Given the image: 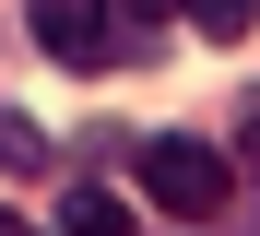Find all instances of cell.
I'll list each match as a JSON object with an SVG mask.
<instances>
[{
	"label": "cell",
	"instance_id": "cell-4",
	"mask_svg": "<svg viewBox=\"0 0 260 236\" xmlns=\"http://www.w3.org/2000/svg\"><path fill=\"white\" fill-rule=\"evenodd\" d=\"M0 177H48V130L0 107Z\"/></svg>",
	"mask_w": 260,
	"mask_h": 236
},
{
	"label": "cell",
	"instance_id": "cell-3",
	"mask_svg": "<svg viewBox=\"0 0 260 236\" xmlns=\"http://www.w3.org/2000/svg\"><path fill=\"white\" fill-rule=\"evenodd\" d=\"M59 236H130V201H118V189H95V177H83L71 201H59Z\"/></svg>",
	"mask_w": 260,
	"mask_h": 236
},
{
	"label": "cell",
	"instance_id": "cell-2",
	"mask_svg": "<svg viewBox=\"0 0 260 236\" xmlns=\"http://www.w3.org/2000/svg\"><path fill=\"white\" fill-rule=\"evenodd\" d=\"M24 24H36V47H48L59 71H107L118 47H130L118 0H24Z\"/></svg>",
	"mask_w": 260,
	"mask_h": 236
},
{
	"label": "cell",
	"instance_id": "cell-1",
	"mask_svg": "<svg viewBox=\"0 0 260 236\" xmlns=\"http://www.w3.org/2000/svg\"><path fill=\"white\" fill-rule=\"evenodd\" d=\"M130 177H142V201L166 224H213V213L237 201V165L213 154V142H189V130H154L142 154H130Z\"/></svg>",
	"mask_w": 260,
	"mask_h": 236
},
{
	"label": "cell",
	"instance_id": "cell-5",
	"mask_svg": "<svg viewBox=\"0 0 260 236\" xmlns=\"http://www.w3.org/2000/svg\"><path fill=\"white\" fill-rule=\"evenodd\" d=\"M189 24H201V36H213V47H237V36H248V24H260V0H189Z\"/></svg>",
	"mask_w": 260,
	"mask_h": 236
},
{
	"label": "cell",
	"instance_id": "cell-7",
	"mask_svg": "<svg viewBox=\"0 0 260 236\" xmlns=\"http://www.w3.org/2000/svg\"><path fill=\"white\" fill-rule=\"evenodd\" d=\"M0 236H24V224H12V213H0Z\"/></svg>",
	"mask_w": 260,
	"mask_h": 236
},
{
	"label": "cell",
	"instance_id": "cell-6",
	"mask_svg": "<svg viewBox=\"0 0 260 236\" xmlns=\"http://www.w3.org/2000/svg\"><path fill=\"white\" fill-rule=\"evenodd\" d=\"M237 142H248V165H260V94H248V130H237Z\"/></svg>",
	"mask_w": 260,
	"mask_h": 236
}]
</instances>
